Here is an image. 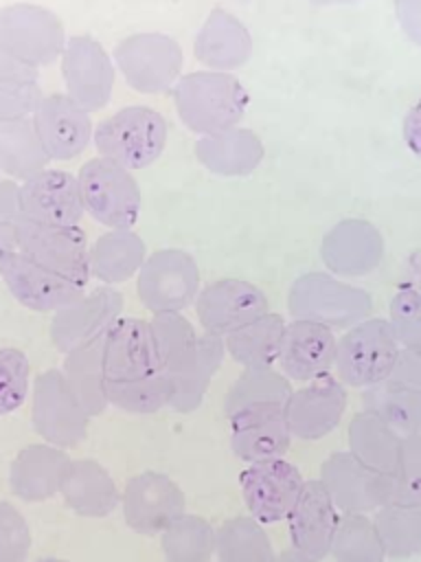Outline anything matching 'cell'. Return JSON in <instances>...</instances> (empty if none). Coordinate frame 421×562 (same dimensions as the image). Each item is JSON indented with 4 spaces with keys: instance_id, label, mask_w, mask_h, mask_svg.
Segmentation results:
<instances>
[{
    "instance_id": "6da1fadb",
    "label": "cell",
    "mask_w": 421,
    "mask_h": 562,
    "mask_svg": "<svg viewBox=\"0 0 421 562\" xmlns=\"http://www.w3.org/2000/svg\"><path fill=\"white\" fill-rule=\"evenodd\" d=\"M250 94L232 72L191 70L173 86V105L180 121L200 136L237 127Z\"/></svg>"
},
{
    "instance_id": "7a4b0ae2",
    "label": "cell",
    "mask_w": 421,
    "mask_h": 562,
    "mask_svg": "<svg viewBox=\"0 0 421 562\" xmlns=\"http://www.w3.org/2000/svg\"><path fill=\"white\" fill-rule=\"evenodd\" d=\"M287 310L294 321H314L329 329H349L368 318L373 299L331 272H305L289 285Z\"/></svg>"
},
{
    "instance_id": "3957f363",
    "label": "cell",
    "mask_w": 421,
    "mask_h": 562,
    "mask_svg": "<svg viewBox=\"0 0 421 562\" xmlns=\"http://www.w3.org/2000/svg\"><path fill=\"white\" fill-rule=\"evenodd\" d=\"M167 121L149 105H127L103 119L92 134L99 156L125 169H145L156 162L167 147Z\"/></svg>"
},
{
    "instance_id": "277c9868",
    "label": "cell",
    "mask_w": 421,
    "mask_h": 562,
    "mask_svg": "<svg viewBox=\"0 0 421 562\" xmlns=\"http://www.w3.org/2000/svg\"><path fill=\"white\" fill-rule=\"evenodd\" d=\"M83 211L110 228H134L140 217L143 193L129 169L94 156L77 173Z\"/></svg>"
},
{
    "instance_id": "5b68a950",
    "label": "cell",
    "mask_w": 421,
    "mask_h": 562,
    "mask_svg": "<svg viewBox=\"0 0 421 562\" xmlns=\"http://www.w3.org/2000/svg\"><path fill=\"white\" fill-rule=\"evenodd\" d=\"M399 349L390 321L368 316L338 338L333 364L338 380L360 389L379 384L390 378Z\"/></svg>"
},
{
    "instance_id": "8992f818",
    "label": "cell",
    "mask_w": 421,
    "mask_h": 562,
    "mask_svg": "<svg viewBox=\"0 0 421 562\" xmlns=\"http://www.w3.org/2000/svg\"><path fill=\"white\" fill-rule=\"evenodd\" d=\"M112 59L125 83L143 94H160L171 90L182 77L184 66L180 44L171 35L156 31L123 37L114 46Z\"/></svg>"
},
{
    "instance_id": "52a82bcc",
    "label": "cell",
    "mask_w": 421,
    "mask_h": 562,
    "mask_svg": "<svg viewBox=\"0 0 421 562\" xmlns=\"http://www.w3.org/2000/svg\"><path fill=\"white\" fill-rule=\"evenodd\" d=\"M66 40L64 22L46 7L13 2L0 9V46L33 70L57 61Z\"/></svg>"
},
{
    "instance_id": "ba28073f",
    "label": "cell",
    "mask_w": 421,
    "mask_h": 562,
    "mask_svg": "<svg viewBox=\"0 0 421 562\" xmlns=\"http://www.w3.org/2000/svg\"><path fill=\"white\" fill-rule=\"evenodd\" d=\"M136 294L151 314L182 312L200 294V268L186 250L149 252L136 274Z\"/></svg>"
},
{
    "instance_id": "9c48e42d",
    "label": "cell",
    "mask_w": 421,
    "mask_h": 562,
    "mask_svg": "<svg viewBox=\"0 0 421 562\" xmlns=\"http://www.w3.org/2000/svg\"><path fill=\"white\" fill-rule=\"evenodd\" d=\"M31 417L35 432L61 450L79 446L90 422L61 369H46L35 378Z\"/></svg>"
},
{
    "instance_id": "30bf717a",
    "label": "cell",
    "mask_w": 421,
    "mask_h": 562,
    "mask_svg": "<svg viewBox=\"0 0 421 562\" xmlns=\"http://www.w3.org/2000/svg\"><path fill=\"white\" fill-rule=\"evenodd\" d=\"M0 279L18 303L33 312H57L86 294V283L13 248L0 257Z\"/></svg>"
},
{
    "instance_id": "8fae6325",
    "label": "cell",
    "mask_w": 421,
    "mask_h": 562,
    "mask_svg": "<svg viewBox=\"0 0 421 562\" xmlns=\"http://www.w3.org/2000/svg\"><path fill=\"white\" fill-rule=\"evenodd\" d=\"M59 68L66 94L83 110L96 112L110 103L116 66L99 40L86 33L70 35L59 57Z\"/></svg>"
},
{
    "instance_id": "7c38bea8",
    "label": "cell",
    "mask_w": 421,
    "mask_h": 562,
    "mask_svg": "<svg viewBox=\"0 0 421 562\" xmlns=\"http://www.w3.org/2000/svg\"><path fill=\"white\" fill-rule=\"evenodd\" d=\"M13 226H15L18 250L88 285V279H90L88 248L90 246L79 224L77 226L50 224V222H37V220L18 215L13 220Z\"/></svg>"
},
{
    "instance_id": "4fadbf2b",
    "label": "cell",
    "mask_w": 421,
    "mask_h": 562,
    "mask_svg": "<svg viewBox=\"0 0 421 562\" xmlns=\"http://www.w3.org/2000/svg\"><path fill=\"white\" fill-rule=\"evenodd\" d=\"M320 483L342 514L377 512L390 503V476L371 470L349 450L331 452L320 465Z\"/></svg>"
},
{
    "instance_id": "5bb4252c",
    "label": "cell",
    "mask_w": 421,
    "mask_h": 562,
    "mask_svg": "<svg viewBox=\"0 0 421 562\" xmlns=\"http://www.w3.org/2000/svg\"><path fill=\"white\" fill-rule=\"evenodd\" d=\"M270 312L268 296L246 279H217L200 288L195 314L206 334L226 338L250 321Z\"/></svg>"
},
{
    "instance_id": "9a60e30c",
    "label": "cell",
    "mask_w": 421,
    "mask_h": 562,
    "mask_svg": "<svg viewBox=\"0 0 421 562\" xmlns=\"http://www.w3.org/2000/svg\"><path fill=\"white\" fill-rule=\"evenodd\" d=\"M239 483L250 516L257 522L268 525L289 516L303 492L305 479L289 461L268 459L250 463L241 472Z\"/></svg>"
},
{
    "instance_id": "2e32d148",
    "label": "cell",
    "mask_w": 421,
    "mask_h": 562,
    "mask_svg": "<svg viewBox=\"0 0 421 562\" xmlns=\"http://www.w3.org/2000/svg\"><path fill=\"white\" fill-rule=\"evenodd\" d=\"M123 294L112 285H101L81 294L53 314L50 340L61 353H70L101 336L121 318Z\"/></svg>"
},
{
    "instance_id": "e0dca14e",
    "label": "cell",
    "mask_w": 421,
    "mask_h": 562,
    "mask_svg": "<svg viewBox=\"0 0 421 562\" xmlns=\"http://www.w3.org/2000/svg\"><path fill=\"white\" fill-rule=\"evenodd\" d=\"M33 127L50 160H72L88 149L94 125L90 112L66 92L42 94L31 112Z\"/></svg>"
},
{
    "instance_id": "ac0fdd59",
    "label": "cell",
    "mask_w": 421,
    "mask_h": 562,
    "mask_svg": "<svg viewBox=\"0 0 421 562\" xmlns=\"http://www.w3.org/2000/svg\"><path fill=\"white\" fill-rule=\"evenodd\" d=\"M384 248V237L373 222L344 217L325 233L320 259L333 277L357 279L371 274L382 263Z\"/></svg>"
},
{
    "instance_id": "d6986e66",
    "label": "cell",
    "mask_w": 421,
    "mask_h": 562,
    "mask_svg": "<svg viewBox=\"0 0 421 562\" xmlns=\"http://www.w3.org/2000/svg\"><path fill=\"white\" fill-rule=\"evenodd\" d=\"M182 514L184 492L171 476L162 472H140L125 483L123 516L136 533H162Z\"/></svg>"
},
{
    "instance_id": "ffe728a7",
    "label": "cell",
    "mask_w": 421,
    "mask_h": 562,
    "mask_svg": "<svg viewBox=\"0 0 421 562\" xmlns=\"http://www.w3.org/2000/svg\"><path fill=\"white\" fill-rule=\"evenodd\" d=\"M162 373L149 321L121 316L103 336L105 382L140 380Z\"/></svg>"
},
{
    "instance_id": "44dd1931",
    "label": "cell",
    "mask_w": 421,
    "mask_h": 562,
    "mask_svg": "<svg viewBox=\"0 0 421 562\" xmlns=\"http://www.w3.org/2000/svg\"><path fill=\"white\" fill-rule=\"evenodd\" d=\"M346 408V389L331 373L320 375L298 391H292L285 404L289 435L303 441H316L329 435Z\"/></svg>"
},
{
    "instance_id": "7402d4cb",
    "label": "cell",
    "mask_w": 421,
    "mask_h": 562,
    "mask_svg": "<svg viewBox=\"0 0 421 562\" xmlns=\"http://www.w3.org/2000/svg\"><path fill=\"white\" fill-rule=\"evenodd\" d=\"M18 215L70 226H77L86 213L77 176L53 167H46L18 184Z\"/></svg>"
},
{
    "instance_id": "603a6c76",
    "label": "cell",
    "mask_w": 421,
    "mask_h": 562,
    "mask_svg": "<svg viewBox=\"0 0 421 562\" xmlns=\"http://www.w3.org/2000/svg\"><path fill=\"white\" fill-rule=\"evenodd\" d=\"M230 448L248 463L281 459L289 448V428L283 404L248 406L228 417Z\"/></svg>"
},
{
    "instance_id": "cb8c5ba5",
    "label": "cell",
    "mask_w": 421,
    "mask_h": 562,
    "mask_svg": "<svg viewBox=\"0 0 421 562\" xmlns=\"http://www.w3.org/2000/svg\"><path fill=\"white\" fill-rule=\"evenodd\" d=\"M338 338L333 329L314 321H294L285 325L278 356L281 373L287 380L311 382L327 375L335 364Z\"/></svg>"
},
{
    "instance_id": "d4e9b609",
    "label": "cell",
    "mask_w": 421,
    "mask_h": 562,
    "mask_svg": "<svg viewBox=\"0 0 421 562\" xmlns=\"http://www.w3.org/2000/svg\"><path fill=\"white\" fill-rule=\"evenodd\" d=\"M287 522L292 549L314 560L329 555L340 516L320 479L305 481L303 492L287 516Z\"/></svg>"
},
{
    "instance_id": "484cf974",
    "label": "cell",
    "mask_w": 421,
    "mask_h": 562,
    "mask_svg": "<svg viewBox=\"0 0 421 562\" xmlns=\"http://www.w3.org/2000/svg\"><path fill=\"white\" fill-rule=\"evenodd\" d=\"M252 35L248 26L230 11L215 7L202 22L195 40L193 55L206 70L232 72L246 66L252 57Z\"/></svg>"
},
{
    "instance_id": "4316f807",
    "label": "cell",
    "mask_w": 421,
    "mask_h": 562,
    "mask_svg": "<svg viewBox=\"0 0 421 562\" xmlns=\"http://www.w3.org/2000/svg\"><path fill=\"white\" fill-rule=\"evenodd\" d=\"M265 156L263 140L248 127H230L210 136H200L195 143L197 162L210 173L226 178L250 176Z\"/></svg>"
},
{
    "instance_id": "83f0119b",
    "label": "cell",
    "mask_w": 421,
    "mask_h": 562,
    "mask_svg": "<svg viewBox=\"0 0 421 562\" xmlns=\"http://www.w3.org/2000/svg\"><path fill=\"white\" fill-rule=\"evenodd\" d=\"M59 494L75 514L88 518L107 516L121 503L116 483L107 470L92 459L68 461L59 481Z\"/></svg>"
},
{
    "instance_id": "f1b7e54d",
    "label": "cell",
    "mask_w": 421,
    "mask_h": 562,
    "mask_svg": "<svg viewBox=\"0 0 421 562\" xmlns=\"http://www.w3.org/2000/svg\"><path fill=\"white\" fill-rule=\"evenodd\" d=\"M68 461L70 459L66 452L50 443H33L22 448L9 468L11 492L26 503L55 496Z\"/></svg>"
},
{
    "instance_id": "f546056e",
    "label": "cell",
    "mask_w": 421,
    "mask_h": 562,
    "mask_svg": "<svg viewBox=\"0 0 421 562\" xmlns=\"http://www.w3.org/2000/svg\"><path fill=\"white\" fill-rule=\"evenodd\" d=\"M147 255L143 237L134 228H110L88 248L90 277L105 285L123 283L138 274Z\"/></svg>"
},
{
    "instance_id": "4dcf8cb0",
    "label": "cell",
    "mask_w": 421,
    "mask_h": 562,
    "mask_svg": "<svg viewBox=\"0 0 421 562\" xmlns=\"http://www.w3.org/2000/svg\"><path fill=\"white\" fill-rule=\"evenodd\" d=\"M285 325L281 314L268 312L228 334L224 338L226 351L243 369H270L278 362Z\"/></svg>"
},
{
    "instance_id": "1f68e13d",
    "label": "cell",
    "mask_w": 421,
    "mask_h": 562,
    "mask_svg": "<svg viewBox=\"0 0 421 562\" xmlns=\"http://www.w3.org/2000/svg\"><path fill=\"white\" fill-rule=\"evenodd\" d=\"M349 452L386 476H392L399 463L401 439L386 422L368 411H360L349 422Z\"/></svg>"
},
{
    "instance_id": "d6a6232c",
    "label": "cell",
    "mask_w": 421,
    "mask_h": 562,
    "mask_svg": "<svg viewBox=\"0 0 421 562\" xmlns=\"http://www.w3.org/2000/svg\"><path fill=\"white\" fill-rule=\"evenodd\" d=\"M364 411L386 422L399 437L421 435V391L395 380L373 384L362 395Z\"/></svg>"
},
{
    "instance_id": "836d02e7",
    "label": "cell",
    "mask_w": 421,
    "mask_h": 562,
    "mask_svg": "<svg viewBox=\"0 0 421 562\" xmlns=\"http://www.w3.org/2000/svg\"><path fill=\"white\" fill-rule=\"evenodd\" d=\"M50 162L31 116L0 121V173L11 180H26Z\"/></svg>"
},
{
    "instance_id": "e575fe53",
    "label": "cell",
    "mask_w": 421,
    "mask_h": 562,
    "mask_svg": "<svg viewBox=\"0 0 421 562\" xmlns=\"http://www.w3.org/2000/svg\"><path fill=\"white\" fill-rule=\"evenodd\" d=\"M151 331L160 358V369L169 378H178L186 373L200 353V334L189 323L182 312H162L153 314Z\"/></svg>"
},
{
    "instance_id": "d590c367",
    "label": "cell",
    "mask_w": 421,
    "mask_h": 562,
    "mask_svg": "<svg viewBox=\"0 0 421 562\" xmlns=\"http://www.w3.org/2000/svg\"><path fill=\"white\" fill-rule=\"evenodd\" d=\"M61 371L83 411L90 417L101 415L107 406L103 375V336L66 353Z\"/></svg>"
},
{
    "instance_id": "8d00e7d4",
    "label": "cell",
    "mask_w": 421,
    "mask_h": 562,
    "mask_svg": "<svg viewBox=\"0 0 421 562\" xmlns=\"http://www.w3.org/2000/svg\"><path fill=\"white\" fill-rule=\"evenodd\" d=\"M224 356H226V345L221 336L206 334V331L200 334V353L195 364L186 373L171 378L169 406L180 413L195 411L202 404L213 375L221 367Z\"/></svg>"
},
{
    "instance_id": "74e56055",
    "label": "cell",
    "mask_w": 421,
    "mask_h": 562,
    "mask_svg": "<svg viewBox=\"0 0 421 562\" xmlns=\"http://www.w3.org/2000/svg\"><path fill=\"white\" fill-rule=\"evenodd\" d=\"M215 553L219 562H274V549L261 522L252 516L226 520L215 531Z\"/></svg>"
},
{
    "instance_id": "f35d334b",
    "label": "cell",
    "mask_w": 421,
    "mask_h": 562,
    "mask_svg": "<svg viewBox=\"0 0 421 562\" xmlns=\"http://www.w3.org/2000/svg\"><path fill=\"white\" fill-rule=\"evenodd\" d=\"M292 395L289 380L270 369H243V373L235 380L230 391L224 400V413L230 417L232 413L248 408V406H263V404H287Z\"/></svg>"
},
{
    "instance_id": "ab89813d",
    "label": "cell",
    "mask_w": 421,
    "mask_h": 562,
    "mask_svg": "<svg viewBox=\"0 0 421 562\" xmlns=\"http://www.w3.org/2000/svg\"><path fill=\"white\" fill-rule=\"evenodd\" d=\"M373 525L388 558H410L421 551V507L386 503Z\"/></svg>"
},
{
    "instance_id": "60d3db41",
    "label": "cell",
    "mask_w": 421,
    "mask_h": 562,
    "mask_svg": "<svg viewBox=\"0 0 421 562\" xmlns=\"http://www.w3.org/2000/svg\"><path fill=\"white\" fill-rule=\"evenodd\" d=\"M169 562H210L215 555V529L200 516L182 514L160 538Z\"/></svg>"
},
{
    "instance_id": "b9f144b4",
    "label": "cell",
    "mask_w": 421,
    "mask_h": 562,
    "mask_svg": "<svg viewBox=\"0 0 421 562\" xmlns=\"http://www.w3.org/2000/svg\"><path fill=\"white\" fill-rule=\"evenodd\" d=\"M335 562H384L386 551L373 520L364 514H342L331 551Z\"/></svg>"
},
{
    "instance_id": "7bdbcfd3",
    "label": "cell",
    "mask_w": 421,
    "mask_h": 562,
    "mask_svg": "<svg viewBox=\"0 0 421 562\" xmlns=\"http://www.w3.org/2000/svg\"><path fill=\"white\" fill-rule=\"evenodd\" d=\"M105 400L107 404L127 413H156L162 406H169L171 378L156 373L140 380L105 382Z\"/></svg>"
},
{
    "instance_id": "ee69618b",
    "label": "cell",
    "mask_w": 421,
    "mask_h": 562,
    "mask_svg": "<svg viewBox=\"0 0 421 562\" xmlns=\"http://www.w3.org/2000/svg\"><path fill=\"white\" fill-rule=\"evenodd\" d=\"M390 485V503L421 507V435L401 439L399 463Z\"/></svg>"
},
{
    "instance_id": "f6af8a7d",
    "label": "cell",
    "mask_w": 421,
    "mask_h": 562,
    "mask_svg": "<svg viewBox=\"0 0 421 562\" xmlns=\"http://www.w3.org/2000/svg\"><path fill=\"white\" fill-rule=\"evenodd\" d=\"M388 321L399 347L421 356V294L417 288H403L392 296Z\"/></svg>"
},
{
    "instance_id": "bcb514c9",
    "label": "cell",
    "mask_w": 421,
    "mask_h": 562,
    "mask_svg": "<svg viewBox=\"0 0 421 562\" xmlns=\"http://www.w3.org/2000/svg\"><path fill=\"white\" fill-rule=\"evenodd\" d=\"M29 358L15 347L0 349V415L20 408L29 393Z\"/></svg>"
},
{
    "instance_id": "7dc6e473",
    "label": "cell",
    "mask_w": 421,
    "mask_h": 562,
    "mask_svg": "<svg viewBox=\"0 0 421 562\" xmlns=\"http://www.w3.org/2000/svg\"><path fill=\"white\" fill-rule=\"evenodd\" d=\"M31 549V531L24 516L0 501V562H24Z\"/></svg>"
},
{
    "instance_id": "c3c4849f",
    "label": "cell",
    "mask_w": 421,
    "mask_h": 562,
    "mask_svg": "<svg viewBox=\"0 0 421 562\" xmlns=\"http://www.w3.org/2000/svg\"><path fill=\"white\" fill-rule=\"evenodd\" d=\"M42 90L33 79H7L0 77V121L31 116Z\"/></svg>"
},
{
    "instance_id": "681fc988",
    "label": "cell",
    "mask_w": 421,
    "mask_h": 562,
    "mask_svg": "<svg viewBox=\"0 0 421 562\" xmlns=\"http://www.w3.org/2000/svg\"><path fill=\"white\" fill-rule=\"evenodd\" d=\"M395 18L403 35L421 48V0H395Z\"/></svg>"
},
{
    "instance_id": "f907efd6",
    "label": "cell",
    "mask_w": 421,
    "mask_h": 562,
    "mask_svg": "<svg viewBox=\"0 0 421 562\" xmlns=\"http://www.w3.org/2000/svg\"><path fill=\"white\" fill-rule=\"evenodd\" d=\"M390 380L421 391V356L408 349H399V358L395 362Z\"/></svg>"
},
{
    "instance_id": "816d5d0a",
    "label": "cell",
    "mask_w": 421,
    "mask_h": 562,
    "mask_svg": "<svg viewBox=\"0 0 421 562\" xmlns=\"http://www.w3.org/2000/svg\"><path fill=\"white\" fill-rule=\"evenodd\" d=\"M401 136L406 147L421 158V99L406 112L401 123Z\"/></svg>"
},
{
    "instance_id": "f5cc1de1",
    "label": "cell",
    "mask_w": 421,
    "mask_h": 562,
    "mask_svg": "<svg viewBox=\"0 0 421 562\" xmlns=\"http://www.w3.org/2000/svg\"><path fill=\"white\" fill-rule=\"evenodd\" d=\"M18 213V182L0 180V222H13Z\"/></svg>"
},
{
    "instance_id": "db71d44e",
    "label": "cell",
    "mask_w": 421,
    "mask_h": 562,
    "mask_svg": "<svg viewBox=\"0 0 421 562\" xmlns=\"http://www.w3.org/2000/svg\"><path fill=\"white\" fill-rule=\"evenodd\" d=\"M0 77L7 79H33L37 81V70L15 61L2 46H0Z\"/></svg>"
},
{
    "instance_id": "11a10c76",
    "label": "cell",
    "mask_w": 421,
    "mask_h": 562,
    "mask_svg": "<svg viewBox=\"0 0 421 562\" xmlns=\"http://www.w3.org/2000/svg\"><path fill=\"white\" fill-rule=\"evenodd\" d=\"M15 248V226L13 222H0V257Z\"/></svg>"
},
{
    "instance_id": "9f6ffc18",
    "label": "cell",
    "mask_w": 421,
    "mask_h": 562,
    "mask_svg": "<svg viewBox=\"0 0 421 562\" xmlns=\"http://www.w3.org/2000/svg\"><path fill=\"white\" fill-rule=\"evenodd\" d=\"M274 562H320V560H314V558H309V555H305V553H300L296 549H287V551L278 553Z\"/></svg>"
},
{
    "instance_id": "6f0895ef",
    "label": "cell",
    "mask_w": 421,
    "mask_h": 562,
    "mask_svg": "<svg viewBox=\"0 0 421 562\" xmlns=\"http://www.w3.org/2000/svg\"><path fill=\"white\" fill-rule=\"evenodd\" d=\"M314 4H349V2H360V0H309Z\"/></svg>"
},
{
    "instance_id": "680465c9",
    "label": "cell",
    "mask_w": 421,
    "mask_h": 562,
    "mask_svg": "<svg viewBox=\"0 0 421 562\" xmlns=\"http://www.w3.org/2000/svg\"><path fill=\"white\" fill-rule=\"evenodd\" d=\"M35 562H66V560H61V558H39Z\"/></svg>"
},
{
    "instance_id": "91938a15",
    "label": "cell",
    "mask_w": 421,
    "mask_h": 562,
    "mask_svg": "<svg viewBox=\"0 0 421 562\" xmlns=\"http://www.w3.org/2000/svg\"><path fill=\"white\" fill-rule=\"evenodd\" d=\"M417 292L421 294V277H419V285H417Z\"/></svg>"
},
{
    "instance_id": "94428289",
    "label": "cell",
    "mask_w": 421,
    "mask_h": 562,
    "mask_svg": "<svg viewBox=\"0 0 421 562\" xmlns=\"http://www.w3.org/2000/svg\"><path fill=\"white\" fill-rule=\"evenodd\" d=\"M0 180H2V178H0Z\"/></svg>"
}]
</instances>
